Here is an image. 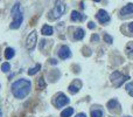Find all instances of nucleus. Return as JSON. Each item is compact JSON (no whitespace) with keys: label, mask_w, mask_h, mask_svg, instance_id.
Returning <instances> with one entry per match:
<instances>
[{"label":"nucleus","mask_w":133,"mask_h":117,"mask_svg":"<svg viewBox=\"0 0 133 117\" xmlns=\"http://www.w3.org/2000/svg\"><path fill=\"white\" fill-rule=\"evenodd\" d=\"M108 108L111 109V110H115V109H117V108H120V106L117 100H111V101L108 102Z\"/></svg>","instance_id":"ddd939ff"},{"label":"nucleus","mask_w":133,"mask_h":117,"mask_svg":"<svg viewBox=\"0 0 133 117\" xmlns=\"http://www.w3.org/2000/svg\"><path fill=\"white\" fill-rule=\"evenodd\" d=\"M30 88H32V83L26 78H21V80H18L16 82L13 83L12 93L16 98H25L29 94Z\"/></svg>","instance_id":"f257e3e1"},{"label":"nucleus","mask_w":133,"mask_h":117,"mask_svg":"<svg viewBox=\"0 0 133 117\" xmlns=\"http://www.w3.org/2000/svg\"><path fill=\"white\" fill-rule=\"evenodd\" d=\"M91 41H95V42L99 41V36H98V35H97V34L92 35V38H91Z\"/></svg>","instance_id":"b1692460"},{"label":"nucleus","mask_w":133,"mask_h":117,"mask_svg":"<svg viewBox=\"0 0 133 117\" xmlns=\"http://www.w3.org/2000/svg\"><path fill=\"white\" fill-rule=\"evenodd\" d=\"M94 1H96V2H98V1H101V0H94Z\"/></svg>","instance_id":"c756f323"},{"label":"nucleus","mask_w":133,"mask_h":117,"mask_svg":"<svg viewBox=\"0 0 133 117\" xmlns=\"http://www.w3.org/2000/svg\"><path fill=\"white\" fill-rule=\"evenodd\" d=\"M65 11V5L63 4L62 1H57L55 5V7L53 8V11L50 12V18L51 19H58L60 16L63 15V13H64Z\"/></svg>","instance_id":"20e7f679"},{"label":"nucleus","mask_w":133,"mask_h":117,"mask_svg":"<svg viewBox=\"0 0 133 117\" xmlns=\"http://www.w3.org/2000/svg\"><path fill=\"white\" fill-rule=\"evenodd\" d=\"M19 7H20V4L16 2V4L14 5L13 9H12V15H13V22L11 23L12 29H18L21 26V23H22L23 16H22V13L19 11Z\"/></svg>","instance_id":"f03ea898"},{"label":"nucleus","mask_w":133,"mask_h":117,"mask_svg":"<svg viewBox=\"0 0 133 117\" xmlns=\"http://www.w3.org/2000/svg\"><path fill=\"white\" fill-rule=\"evenodd\" d=\"M104 40H105V42L106 44H112L113 42V39H112V36H110L109 34H104Z\"/></svg>","instance_id":"5701e85b"},{"label":"nucleus","mask_w":133,"mask_h":117,"mask_svg":"<svg viewBox=\"0 0 133 117\" xmlns=\"http://www.w3.org/2000/svg\"><path fill=\"white\" fill-rule=\"evenodd\" d=\"M126 90L131 96H133V82H130L126 84Z\"/></svg>","instance_id":"4be33fe9"},{"label":"nucleus","mask_w":133,"mask_h":117,"mask_svg":"<svg viewBox=\"0 0 133 117\" xmlns=\"http://www.w3.org/2000/svg\"><path fill=\"white\" fill-rule=\"evenodd\" d=\"M14 55H15V52H14L13 48H6V51H5V58L7 60H11Z\"/></svg>","instance_id":"2eb2a0df"},{"label":"nucleus","mask_w":133,"mask_h":117,"mask_svg":"<svg viewBox=\"0 0 133 117\" xmlns=\"http://www.w3.org/2000/svg\"><path fill=\"white\" fill-rule=\"evenodd\" d=\"M129 29H130V32H132V33H133V22L129 25Z\"/></svg>","instance_id":"bb28decb"},{"label":"nucleus","mask_w":133,"mask_h":117,"mask_svg":"<svg viewBox=\"0 0 133 117\" xmlns=\"http://www.w3.org/2000/svg\"><path fill=\"white\" fill-rule=\"evenodd\" d=\"M40 69H41V64H36L34 68H30L29 70H28V75H35Z\"/></svg>","instance_id":"f3484780"},{"label":"nucleus","mask_w":133,"mask_h":117,"mask_svg":"<svg viewBox=\"0 0 133 117\" xmlns=\"http://www.w3.org/2000/svg\"><path fill=\"white\" fill-rule=\"evenodd\" d=\"M84 19H85L84 15L78 13L77 11H72V13H71V20L72 21H83Z\"/></svg>","instance_id":"9b49d317"},{"label":"nucleus","mask_w":133,"mask_h":117,"mask_svg":"<svg viewBox=\"0 0 133 117\" xmlns=\"http://www.w3.org/2000/svg\"><path fill=\"white\" fill-rule=\"evenodd\" d=\"M36 39H37V35H36V32L33 30L29 35H28L27 40H26V48L28 51H33L35 48V45H36Z\"/></svg>","instance_id":"39448f33"},{"label":"nucleus","mask_w":133,"mask_h":117,"mask_svg":"<svg viewBox=\"0 0 133 117\" xmlns=\"http://www.w3.org/2000/svg\"><path fill=\"white\" fill-rule=\"evenodd\" d=\"M126 52H127L129 58H133V42H130L126 46Z\"/></svg>","instance_id":"a211bd4d"},{"label":"nucleus","mask_w":133,"mask_h":117,"mask_svg":"<svg viewBox=\"0 0 133 117\" xmlns=\"http://www.w3.org/2000/svg\"><path fill=\"white\" fill-rule=\"evenodd\" d=\"M96 18H97V20H98L101 23H106V22H109V21H110V15H109L108 12L104 11V9L98 11V13L96 14Z\"/></svg>","instance_id":"0eeeda50"},{"label":"nucleus","mask_w":133,"mask_h":117,"mask_svg":"<svg viewBox=\"0 0 133 117\" xmlns=\"http://www.w3.org/2000/svg\"><path fill=\"white\" fill-rule=\"evenodd\" d=\"M68 103H69V98L64 94H58L57 96H56V98L54 100V104H55L57 108H62V107L66 106Z\"/></svg>","instance_id":"423d86ee"},{"label":"nucleus","mask_w":133,"mask_h":117,"mask_svg":"<svg viewBox=\"0 0 133 117\" xmlns=\"http://www.w3.org/2000/svg\"><path fill=\"white\" fill-rule=\"evenodd\" d=\"M91 117H103V111L102 110H92Z\"/></svg>","instance_id":"412c9836"},{"label":"nucleus","mask_w":133,"mask_h":117,"mask_svg":"<svg viewBox=\"0 0 133 117\" xmlns=\"http://www.w3.org/2000/svg\"><path fill=\"white\" fill-rule=\"evenodd\" d=\"M58 56L60 59L62 60H65V59H69L71 56V51L68 46H62L60 49H58Z\"/></svg>","instance_id":"6e6552de"},{"label":"nucleus","mask_w":133,"mask_h":117,"mask_svg":"<svg viewBox=\"0 0 133 117\" xmlns=\"http://www.w3.org/2000/svg\"><path fill=\"white\" fill-rule=\"evenodd\" d=\"M0 117H2V113H1V109H0Z\"/></svg>","instance_id":"c85d7f7f"},{"label":"nucleus","mask_w":133,"mask_h":117,"mask_svg":"<svg viewBox=\"0 0 133 117\" xmlns=\"http://www.w3.org/2000/svg\"><path fill=\"white\" fill-rule=\"evenodd\" d=\"M76 117H87V115H85V114H78V115H76Z\"/></svg>","instance_id":"cd10ccee"},{"label":"nucleus","mask_w":133,"mask_h":117,"mask_svg":"<svg viewBox=\"0 0 133 117\" xmlns=\"http://www.w3.org/2000/svg\"><path fill=\"white\" fill-rule=\"evenodd\" d=\"M41 32L43 35H51L53 34V27H50L49 25H44L43 27H42Z\"/></svg>","instance_id":"4468645a"},{"label":"nucleus","mask_w":133,"mask_h":117,"mask_svg":"<svg viewBox=\"0 0 133 117\" xmlns=\"http://www.w3.org/2000/svg\"><path fill=\"white\" fill-rule=\"evenodd\" d=\"M126 117H131V116H126Z\"/></svg>","instance_id":"7c9ffc66"},{"label":"nucleus","mask_w":133,"mask_h":117,"mask_svg":"<svg viewBox=\"0 0 133 117\" xmlns=\"http://www.w3.org/2000/svg\"><path fill=\"white\" fill-rule=\"evenodd\" d=\"M37 88L39 89H44L46 88V82H44V80L42 77L37 80Z\"/></svg>","instance_id":"aec40b11"},{"label":"nucleus","mask_w":133,"mask_h":117,"mask_svg":"<svg viewBox=\"0 0 133 117\" xmlns=\"http://www.w3.org/2000/svg\"><path fill=\"white\" fill-rule=\"evenodd\" d=\"M88 27H89L90 29H94V28L96 27V25H95L94 22H89V23H88Z\"/></svg>","instance_id":"393cba45"},{"label":"nucleus","mask_w":133,"mask_h":117,"mask_svg":"<svg viewBox=\"0 0 133 117\" xmlns=\"http://www.w3.org/2000/svg\"><path fill=\"white\" fill-rule=\"evenodd\" d=\"M120 14L122 15H127V14H133V4H129L124 6L120 9Z\"/></svg>","instance_id":"9d476101"},{"label":"nucleus","mask_w":133,"mask_h":117,"mask_svg":"<svg viewBox=\"0 0 133 117\" xmlns=\"http://www.w3.org/2000/svg\"><path fill=\"white\" fill-rule=\"evenodd\" d=\"M110 80H111V82H112V84L118 88V87H120L126 80H130V76L123 75V74L119 73V71H113V73L110 75Z\"/></svg>","instance_id":"7ed1b4c3"},{"label":"nucleus","mask_w":133,"mask_h":117,"mask_svg":"<svg viewBox=\"0 0 133 117\" xmlns=\"http://www.w3.org/2000/svg\"><path fill=\"white\" fill-rule=\"evenodd\" d=\"M49 62H50L51 64H57V61H56L55 59H51V60H49Z\"/></svg>","instance_id":"a878e982"},{"label":"nucleus","mask_w":133,"mask_h":117,"mask_svg":"<svg viewBox=\"0 0 133 117\" xmlns=\"http://www.w3.org/2000/svg\"><path fill=\"white\" fill-rule=\"evenodd\" d=\"M1 70L4 71V73H8V71L11 70V64H9L8 62H5V63H2Z\"/></svg>","instance_id":"6ab92c4d"},{"label":"nucleus","mask_w":133,"mask_h":117,"mask_svg":"<svg viewBox=\"0 0 133 117\" xmlns=\"http://www.w3.org/2000/svg\"><path fill=\"white\" fill-rule=\"evenodd\" d=\"M82 88V82L79 80H75L70 85H69V91L71 94H76V93L79 91V89Z\"/></svg>","instance_id":"1a4fd4ad"},{"label":"nucleus","mask_w":133,"mask_h":117,"mask_svg":"<svg viewBox=\"0 0 133 117\" xmlns=\"http://www.w3.org/2000/svg\"><path fill=\"white\" fill-rule=\"evenodd\" d=\"M74 114V109L72 108H66L61 113V117H70Z\"/></svg>","instance_id":"dca6fc26"},{"label":"nucleus","mask_w":133,"mask_h":117,"mask_svg":"<svg viewBox=\"0 0 133 117\" xmlns=\"http://www.w3.org/2000/svg\"><path fill=\"white\" fill-rule=\"evenodd\" d=\"M85 33H84V29H82V28H78V29H76L75 34H74V38H75V40H82L83 38H84Z\"/></svg>","instance_id":"f8f14e48"}]
</instances>
